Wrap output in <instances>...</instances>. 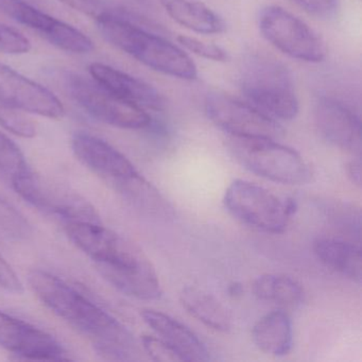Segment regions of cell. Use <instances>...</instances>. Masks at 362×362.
Instances as JSON below:
<instances>
[{
	"label": "cell",
	"mask_w": 362,
	"mask_h": 362,
	"mask_svg": "<svg viewBox=\"0 0 362 362\" xmlns=\"http://www.w3.org/2000/svg\"><path fill=\"white\" fill-rule=\"evenodd\" d=\"M165 11L177 24L199 35H221L226 24L221 16L197 0H160Z\"/></svg>",
	"instance_id": "d6986e66"
},
{
	"label": "cell",
	"mask_w": 362,
	"mask_h": 362,
	"mask_svg": "<svg viewBox=\"0 0 362 362\" xmlns=\"http://www.w3.org/2000/svg\"><path fill=\"white\" fill-rule=\"evenodd\" d=\"M253 292L258 300L283 308H296L305 298L303 286L293 277L279 273L257 277L253 284Z\"/></svg>",
	"instance_id": "7402d4cb"
},
{
	"label": "cell",
	"mask_w": 362,
	"mask_h": 362,
	"mask_svg": "<svg viewBox=\"0 0 362 362\" xmlns=\"http://www.w3.org/2000/svg\"><path fill=\"white\" fill-rule=\"evenodd\" d=\"M0 346L27 360H69L64 347L44 330L0 311Z\"/></svg>",
	"instance_id": "7c38bea8"
},
{
	"label": "cell",
	"mask_w": 362,
	"mask_h": 362,
	"mask_svg": "<svg viewBox=\"0 0 362 362\" xmlns=\"http://www.w3.org/2000/svg\"><path fill=\"white\" fill-rule=\"evenodd\" d=\"M63 223L69 240L94 264H120L141 250L139 245L105 228L100 222L67 221Z\"/></svg>",
	"instance_id": "30bf717a"
},
{
	"label": "cell",
	"mask_w": 362,
	"mask_h": 362,
	"mask_svg": "<svg viewBox=\"0 0 362 362\" xmlns=\"http://www.w3.org/2000/svg\"><path fill=\"white\" fill-rule=\"evenodd\" d=\"M313 253L317 259L334 272L361 283V250L354 241L321 237L313 243Z\"/></svg>",
	"instance_id": "ac0fdd59"
},
{
	"label": "cell",
	"mask_w": 362,
	"mask_h": 362,
	"mask_svg": "<svg viewBox=\"0 0 362 362\" xmlns=\"http://www.w3.org/2000/svg\"><path fill=\"white\" fill-rule=\"evenodd\" d=\"M0 11L18 24L41 33L47 41L60 23L58 18L48 16L25 0H0Z\"/></svg>",
	"instance_id": "603a6c76"
},
{
	"label": "cell",
	"mask_w": 362,
	"mask_h": 362,
	"mask_svg": "<svg viewBox=\"0 0 362 362\" xmlns=\"http://www.w3.org/2000/svg\"><path fill=\"white\" fill-rule=\"evenodd\" d=\"M0 287L5 288L6 290L13 293H22L24 291L22 281L1 255H0Z\"/></svg>",
	"instance_id": "4dcf8cb0"
},
{
	"label": "cell",
	"mask_w": 362,
	"mask_h": 362,
	"mask_svg": "<svg viewBox=\"0 0 362 362\" xmlns=\"http://www.w3.org/2000/svg\"><path fill=\"white\" fill-rule=\"evenodd\" d=\"M0 103L52 119L62 118L65 113L62 103L54 93L1 63Z\"/></svg>",
	"instance_id": "8fae6325"
},
{
	"label": "cell",
	"mask_w": 362,
	"mask_h": 362,
	"mask_svg": "<svg viewBox=\"0 0 362 362\" xmlns=\"http://www.w3.org/2000/svg\"><path fill=\"white\" fill-rule=\"evenodd\" d=\"M144 349L152 360L158 362L183 361L181 356L166 341L160 337L143 336L141 338Z\"/></svg>",
	"instance_id": "83f0119b"
},
{
	"label": "cell",
	"mask_w": 362,
	"mask_h": 362,
	"mask_svg": "<svg viewBox=\"0 0 362 362\" xmlns=\"http://www.w3.org/2000/svg\"><path fill=\"white\" fill-rule=\"evenodd\" d=\"M0 127L23 139H33L37 135V126L23 111L0 103Z\"/></svg>",
	"instance_id": "d4e9b609"
},
{
	"label": "cell",
	"mask_w": 362,
	"mask_h": 362,
	"mask_svg": "<svg viewBox=\"0 0 362 362\" xmlns=\"http://www.w3.org/2000/svg\"><path fill=\"white\" fill-rule=\"evenodd\" d=\"M96 24L109 43L149 69L187 81L198 77L192 59L168 40L152 35L114 13L99 16Z\"/></svg>",
	"instance_id": "7a4b0ae2"
},
{
	"label": "cell",
	"mask_w": 362,
	"mask_h": 362,
	"mask_svg": "<svg viewBox=\"0 0 362 362\" xmlns=\"http://www.w3.org/2000/svg\"><path fill=\"white\" fill-rule=\"evenodd\" d=\"M224 206L250 228L268 234H281L296 211V201L281 199L270 190L245 180H235L226 190Z\"/></svg>",
	"instance_id": "5b68a950"
},
{
	"label": "cell",
	"mask_w": 362,
	"mask_h": 362,
	"mask_svg": "<svg viewBox=\"0 0 362 362\" xmlns=\"http://www.w3.org/2000/svg\"><path fill=\"white\" fill-rule=\"evenodd\" d=\"M59 1L76 11L81 12L94 18H99L105 13H112L101 0H59Z\"/></svg>",
	"instance_id": "f546056e"
},
{
	"label": "cell",
	"mask_w": 362,
	"mask_h": 362,
	"mask_svg": "<svg viewBox=\"0 0 362 362\" xmlns=\"http://www.w3.org/2000/svg\"><path fill=\"white\" fill-rule=\"evenodd\" d=\"M228 149L243 168L276 183L303 185L313 175L300 154L276 139L228 136Z\"/></svg>",
	"instance_id": "277c9868"
},
{
	"label": "cell",
	"mask_w": 362,
	"mask_h": 362,
	"mask_svg": "<svg viewBox=\"0 0 362 362\" xmlns=\"http://www.w3.org/2000/svg\"><path fill=\"white\" fill-rule=\"evenodd\" d=\"M18 196L39 211L67 221L100 222L94 207L77 192L54 183L33 170L12 182Z\"/></svg>",
	"instance_id": "9c48e42d"
},
{
	"label": "cell",
	"mask_w": 362,
	"mask_h": 362,
	"mask_svg": "<svg viewBox=\"0 0 362 362\" xmlns=\"http://www.w3.org/2000/svg\"><path fill=\"white\" fill-rule=\"evenodd\" d=\"M177 41L184 48L201 58L221 63L230 61L228 52L216 44L205 43L196 37H186V35H180Z\"/></svg>",
	"instance_id": "484cf974"
},
{
	"label": "cell",
	"mask_w": 362,
	"mask_h": 362,
	"mask_svg": "<svg viewBox=\"0 0 362 362\" xmlns=\"http://www.w3.org/2000/svg\"><path fill=\"white\" fill-rule=\"evenodd\" d=\"M240 90L249 103L274 119L292 120L300 111L293 77L271 57L252 54L243 62Z\"/></svg>",
	"instance_id": "3957f363"
},
{
	"label": "cell",
	"mask_w": 362,
	"mask_h": 362,
	"mask_svg": "<svg viewBox=\"0 0 362 362\" xmlns=\"http://www.w3.org/2000/svg\"><path fill=\"white\" fill-rule=\"evenodd\" d=\"M28 279L31 289L41 302L71 327L88 337L99 356L118 361L136 358V342L126 326L76 288L46 271H31Z\"/></svg>",
	"instance_id": "6da1fadb"
},
{
	"label": "cell",
	"mask_w": 362,
	"mask_h": 362,
	"mask_svg": "<svg viewBox=\"0 0 362 362\" xmlns=\"http://www.w3.org/2000/svg\"><path fill=\"white\" fill-rule=\"evenodd\" d=\"M315 127L320 135L334 147L360 156L361 124L351 107L332 98H321L313 112Z\"/></svg>",
	"instance_id": "5bb4252c"
},
{
	"label": "cell",
	"mask_w": 362,
	"mask_h": 362,
	"mask_svg": "<svg viewBox=\"0 0 362 362\" xmlns=\"http://www.w3.org/2000/svg\"><path fill=\"white\" fill-rule=\"evenodd\" d=\"M31 171L22 150L8 135L0 131V175L13 182Z\"/></svg>",
	"instance_id": "cb8c5ba5"
},
{
	"label": "cell",
	"mask_w": 362,
	"mask_h": 362,
	"mask_svg": "<svg viewBox=\"0 0 362 362\" xmlns=\"http://www.w3.org/2000/svg\"><path fill=\"white\" fill-rule=\"evenodd\" d=\"M256 346L268 355H287L292 349L293 330L291 320L284 310H275L258 320L252 330Z\"/></svg>",
	"instance_id": "ffe728a7"
},
{
	"label": "cell",
	"mask_w": 362,
	"mask_h": 362,
	"mask_svg": "<svg viewBox=\"0 0 362 362\" xmlns=\"http://www.w3.org/2000/svg\"><path fill=\"white\" fill-rule=\"evenodd\" d=\"M65 88L71 98L99 122L127 130H141L151 124V117L144 107L120 98L93 78L67 74Z\"/></svg>",
	"instance_id": "8992f818"
},
{
	"label": "cell",
	"mask_w": 362,
	"mask_h": 362,
	"mask_svg": "<svg viewBox=\"0 0 362 362\" xmlns=\"http://www.w3.org/2000/svg\"><path fill=\"white\" fill-rule=\"evenodd\" d=\"M141 317L145 323L181 356L183 361L201 362L211 360L204 343L187 326L162 311L144 309Z\"/></svg>",
	"instance_id": "2e32d148"
},
{
	"label": "cell",
	"mask_w": 362,
	"mask_h": 362,
	"mask_svg": "<svg viewBox=\"0 0 362 362\" xmlns=\"http://www.w3.org/2000/svg\"><path fill=\"white\" fill-rule=\"evenodd\" d=\"M309 16L319 20L329 21L338 16L340 11V0H291Z\"/></svg>",
	"instance_id": "f1b7e54d"
},
{
	"label": "cell",
	"mask_w": 362,
	"mask_h": 362,
	"mask_svg": "<svg viewBox=\"0 0 362 362\" xmlns=\"http://www.w3.org/2000/svg\"><path fill=\"white\" fill-rule=\"evenodd\" d=\"M95 268L110 285L131 298L153 300L162 296L160 279L148 257L135 264L122 266L95 264Z\"/></svg>",
	"instance_id": "9a60e30c"
},
{
	"label": "cell",
	"mask_w": 362,
	"mask_h": 362,
	"mask_svg": "<svg viewBox=\"0 0 362 362\" xmlns=\"http://www.w3.org/2000/svg\"><path fill=\"white\" fill-rule=\"evenodd\" d=\"M90 74L95 81L124 100L147 109L164 107L162 95L143 80L103 63L90 64Z\"/></svg>",
	"instance_id": "e0dca14e"
},
{
	"label": "cell",
	"mask_w": 362,
	"mask_h": 362,
	"mask_svg": "<svg viewBox=\"0 0 362 362\" xmlns=\"http://www.w3.org/2000/svg\"><path fill=\"white\" fill-rule=\"evenodd\" d=\"M257 21L262 37L290 58L308 63L325 60V42L304 21L287 10L268 6L259 12Z\"/></svg>",
	"instance_id": "52a82bcc"
},
{
	"label": "cell",
	"mask_w": 362,
	"mask_h": 362,
	"mask_svg": "<svg viewBox=\"0 0 362 362\" xmlns=\"http://www.w3.org/2000/svg\"><path fill=\"white\" fill-rule=\"evenodd\" d=\"M204 107L207 117L228 136L277 139L284 134L276 119L226 93H209Z\"/></svg>",
	"instance_id": "ba28073f"
},
{
	"label": "cell",
	"mask_w": 362,
	"mask_h": 362,
	"mask_svg": "<svg viewBox=\"0 0 362 362\" xmlns=\"http://www.w3.org/2000/svg\"><path fill=\"white\" fill-rule=\"evenodd\" d=\"M71 147L84 166L115 187L139 173L122 152L90 133H76L71 141Z\"/></svg>",
	"instance_id": "4fadbf2b"
},
{
	"label": "cell",
	"mask_w": 362,
	"mask_h": 362,
	"mask_svg": "<svg viewBox=\"0 0 362 362\" xmlns=\"http://www.w3.org/2000/svg\"><path fill=\"white\" fill-rule=\"evenodd\" d=\"M180 300L188 313L207 327L222 332H228L232 327L226 307L209 292L194 286H186L180 292Z\"/></svg>",
	"instance_id": "44dd1931"
},
{
	"label": "cell",
	"mask_w": 362,
	"mask_h": 362,
	"mask_svg": "<svg viewBox=\"0 0 362 362\" xmlns=\"http://www.w3.org/2000/svg\"><path fill=\"white\" fill-rule=\"evenodd\" d=\"M30 49V41L22 33L0 23V54H25Z\"/></svg>",
	"instance_id": "4316f807"
},
{
	"label": "cell",
	"mask_w": 362,
	"mask_h": 362,
	"mask_svg": "<svg viewBox=\"0 0 362 362\" xmlns=\"http://www.w3.org/2000/svg\"><path fill=\"white\" fill-rule=\"evenodd\" d=\"M347 175H349L351 181L356 185L359 186L361 183V163L360 158L358 156L355 160L347 163Z\"/></svg>",
	"instance_id": "1f68e13d"
}]
</instances>
